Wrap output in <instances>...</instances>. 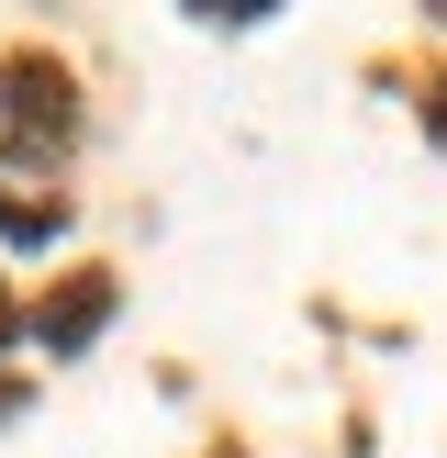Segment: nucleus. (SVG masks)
Here are the masks:
<instances>
[{
  "instance_id": "1",
  "label": "nucleus",
  "mask_w": 447,
  "mask_h": 458,
  "mask_svg": "<svg viewBox=\"0 0 447 458\" xmlns=\"http://www.w3.org/2000/svg\"><path fill=\"white\" fill-rule=\"evenodd\" d=\"M0 112H12V134L67 146V79H56L45 56H0Z\"/></svg>"
},
{
  "instance_id": "2",
  "label": "nucleus",
  "mask_w": 447,
  "mask_h": 458,
  "mask_svg": "<svg viewBox=\"0 0 447 458\" xmlns=\"http://www.w3.org/2000/svg\"><path fill=\"white\" fill-rule=\"evenodd\" d=\"M101 325H112V280H101V268H79V280H67L56 302L34 313V335H45V347H56V358H67V347H89V335H101Z\"/></svg>"
},
{
  "instance_id": "3",
  "label": "nucleus",
  "mask_w": 447,
  "mask_h": 458,
  "mask_svg": "<svg viewBox=\"0 0 447 458\" xmlns=\"http://www.w3.org/2000/svg\"><path fill=\"white\" fill-rule=\"evenodd\" d=\"M0 235H12V246H45V235H67V201H56V191H34L22 168H0Z\"/></svg>"
},
{
  "instance_id": "4",
  "label": "nucleus",
  "mask_w": 447,
  "mask_h": 458,
  "mask_svg": "<svg viewBox=\"0 0 447 458\" xmlns=\"http://www.w3.org/2000/svg\"><path fill=\"white\" fill-rule=\"evenodd\" d=\"M12 335H22V313H12V291H0V347H12Z\"/></svg>"
}]
</instances>
